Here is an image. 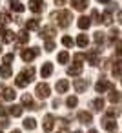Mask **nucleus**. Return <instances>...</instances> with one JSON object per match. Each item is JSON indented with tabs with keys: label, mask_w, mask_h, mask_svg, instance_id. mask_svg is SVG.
<instances>
[{
	"label": "nucleus",
	"mask_w": 122,
	"mask_h": 133,
	"mask_svg": "<svg viewBox=\"0 0 122 133\" xmlns=\"http://www.w3.org/2000/svg\"><path fill=\"white\" fill-rule=\"evenodd\" d=\"M51 18L57 20V24H58L60 28H67V26L71 24V20H73V15H71V11H67V9H60V11L53 13Z\"/></svg>",
	"instance_id": "1"
},
{
	"label": "nucleus",
	"mask_w": 122,
	"mask_h": 133,
	"mask_svg": "<svg viewBox=\"0 0 122 133\" xmlns=\"http://www.w3.org/2000/svg\"><path fill=\"white\" fill-rule=\"evenodd\" d=\"M35 93H37V97L38 98H48L49 95H51V88H49V84H46V82H40V84H37V89H35Z\"/></svg>",
	"instance_id": "2"
},
{
	"label": "nucleus",
	"mask_w": 122,
	"mask_h": 133,
	"mask_svg": "<svg viewBox=\"0 0 122 133\" xmlns=\"http://www.w3.org/2000/svg\"><path fill=\"white\" fill-rule=\"evenodd\" d=\"M40 53V49L38 48H29V49H22V60L24 62H31L37 55Z\"/></svg>",
	"instance_id": "3"
},
{
	"label": "nucleus",
	"mask_w": 122,
	"mask_h": 133,
	"mask_svg": "<svg viewBox=\"0 0 122 133\" xmlns=\"http://www.w3.org/2000/svg\"><path fill=\"white\" fill-rule=\"evenodd\" d=\"M29 9L33 13H42L46 9V4H44V0H29Z\"/></svg>",
	"instance_id": "4"
},
{
	"label": "nucleus",
	"mask_w": 122,
	"mask_h": 133,
	"mask_svg": "<svg viewBox=\"0 0 122 133\" xmlns=\"http://www.w3.org/2000/svg\"><path fill=\"white\" fill-rule=\"evenodd\" d=\"M95 89H97V93H104L106 89H113V84H111L109 80H106V78H100V80L95 84Z\"/></svg>",
	"instance_id": "5"
},
{
	"label": "nucleus",
	"mask_w": 122,
	"mask_h": 133,
	"mask_svg": "<svg viewBox=\"0 0 122 133\" xmlns=\"http://www.w3.org/2000/svg\"><path fill=\"white\" fill-rule=\"evenodd\" d=\"M98 53H100V51H98V48H95V49H91V51H87V53H86V58L89 60V64H91V66H97V64H98Z\"/></svg>",
	"instance_id": "6"
},
{
	"label": "nucleus",
	"mask_w": 122,
	"mask_h": 133,
	"mask_svg": "<svg viewBox=\"0 0 122 133\" xmlns=\"http://www.w3.org/2000/svg\"><path fill=\"white\" fill-rule=\"evenodd\" d=\"M42 128H44V131H53V128H55V117L53 115H46L44 117V124H42Z\"/></svg>",
	"instance_id": "7"
},
{
	"label": "nucleus",
	"mask_w": 122,
	"mask_h": 133,
	"mask_svg": "<svg viewBox=\"0 0 122 133\" xmlns=\"http://www.w3.org/2000/svg\"><path fill=\"white\" fill-rule=\"evenodd\" d=\"M0 91H2L4 100H15V97H17V91L13 88H0Z\"/></svg>",
	"instance_id": "8"
},
{
	"label": "nucleus",
	"mask_w": 122,
	"mask_h": 133,
	"mask_svg": "<svg viewBox=\"0 0 122 133\" xmlns=\"http://www.w3.org/2000/svg\"><path fill=\"white\" fill-rule=\"evenodd\" d=\"M73 88H75L77 93H84L86 88H87V80H86V78H77V80L73 82Z\"/></svg>",
	"instance_id": "9"
},
{
	"label": "nucleus",
	"mask_w": 122,
	"mask_h": 133,
	"mask_svg": "<svg viewBox=\"0 0 122 133\" xmlns=\"http://www.w3.org/2000/svg\"><path fill=\"white\" fill-rule=\"evenodd\" d=\"M22 106H28V109H37L38 106L33 102V97L29 95V93H24L22 95Z\"/></svg>",
	"instance_id": "10"
},
{
	"label": "nucleus",
	"mask_w": 122,
	"mask_h": 133,
	"mask_svg": "<svg viewBox=\"0 0 122 133\" xmlns=\"http://www.w3.org/2000/svg\"><path fill=\"white\" fill-rule=\"evenodd\" d=\"M55 33H57V29H55L53 26H46V28H42V29H40V37H42V38H46V40H49Z\"/></svg>",
	"instance_id": "11"
},
{
	"label": "nucleus",
	"mask_w": 122,
	"mask_h": 133,
	"mask_svg": "<svg viewBox=\"0 0 122 133\" xmlns=\"http://www.w3.org/2000/svg\"><path fill=\"white\" fill-rule=\"evenodd\" d=\"M102 126H104V129L109 131V133H115V131H117V122H115L113 118H104Z\"/></svg>",
	"instance_id": "12"
},
{
	"label": "nucleus",
	"mask_w": 122,
	"mask_h": 133,
	"mask_svg": "<svg viewBox=\"0 0 122 133\" xmlns=\"http://www.w3.org/2000/svg\"><path fill=\"white\" fill-rule=\"evenodd\" d=\"M71 6H73L77 11H84V9L89 6V0H71Z\"/></svg>",
	"instance_id": "13"
},
{
	"label": "nucleus",
	"mask_w": 122,
	"mask_h": 133,
	"mask_svg": "<svg viewBox=\"0 0 122 133\" xmlns=\"http://www.w3.org/2000/svg\"><path fill=\"white\" fill-rule=\"evenodd\" d=\"M51 73H53V64H51V62L42 64V68H40V75H42V78H48Z\"/></svg>",
	"instance_id": "14"
},
{
	"label": "nucleus",
	"mask_w": 122,
	"mask_h": 133,
	"mask_svg": "<svg viewBox=\"0 0 122 133\" xmlns=\"http://www.w3.org/2000/svg\"><path fill=\"white\" fill-rule=\"evenodd\" d=\"M15 40H17V44H18V46H22V44H28V42H29V35H28V31H18Z\"/></svg>",
	"instance_id": "15"
},
{
	"label": "nucleus",
	"mask_w": 122,
	"mask_h": 133,
	"mask_svg": "<svg viewBox=\"0 0 122 133\" xmlns=\"http://www.w3.org/2000/svg\"><path fill=\"white\" fill-rule=\"evenodd\" d=\"M9 9H13V11H17V13H22L26 8H24V4L22 2H18V0H9Z\"/></svg>",
	"instance_id": "16"
},
{
	"label": "nucleus",
	"mask_w": 122,
	"mask_h": 133,
	"mask_svg": "<svg viewBox=\"0 0 122 133\" xmlns=\"http://www.w3.org/2000/svg\"><path fill=\"white\" fill-rule=\"evenodd\" d=\"M20 75H22L28 82H33V77H35V68H33V66H29V68H26Z\"/></svg>",
	"instance_id": "17"
},
{
	"label": "nucleus",
	"mask_w": 122,
	"mask_h": 133,
	"mask_svg": "<svg viewBox=\"0 0 122 133\" xmlns=\"http://www.w3.org/2000/svg\"><path fill=\"white\" fill-rule=\"evenodd\" d=\"M57 93H66L67 91V88H69V80H66V78H62V80H58L57 82Z\"/></svg>",
	"instance_id": "18"
},
{
	"label": "nucleus",
	"mask_w": 122,
	"mask_h": 133,
	"mask_svg": "<svg viewBox=\"0 0 122 133\" xmlns=\"http://www.w3.org/2000/svg\"><path fill=\"white\" fill-rule=\"evenodd\" d=\"M107 98H109V102L111 104H117V102H120L122 100V97H120V93L113 88V89H109V95H107Z\"/></svg>",
	"instance_id": "19"
},
{
	"label": "nucleus",
	"mask_w": 122,
	"mask_h": 133,
	"mask_svg": "<svg viewBox=\"0 0 122 133\" xmlns=\"http://www.w3.org/2000/svg\"><path fill=\"white\" fill-rule=\"evenodd\" d=\"M82 73V64H73L71 68H67V75L71 77H78Z\"/></svg>",
	"instance_id": "20"
},
{
	"label": "nucleus",
	"mask_w": 122,
	"mask_h": 133,
	"mask_svg": "<svg viewBox=\"0 0 122 133\" xmlns=\"http://www.w3.org/2000/svg\"><path fill=\"white\" fill-rule=\"evenodd\" d=\"M78 120H80L82 124H91V122H93V117H91V113H87V111H80V113H78Z\"/></svg>",
	"instance_id": "21"
},
{
	"label": "nucleus",
	"mask_w": 122,
	"mask_h": 133,
	"mask_svg": "<svg viewBox=\"0 0 122 133\" xmlns=\"http://www.w3.org/2000/svg\"><path fill=\"white\" fill-rule=\"evenodd\" d=\"M0 75H2V78H9V77L13 75V69H11V66H8V64L0 66Z\"/></svg>",
	"instance_id": "22"
},
{
	"label": "nucleus",
	"mask_w": 122,
	"mask_h": 133,
	"mask_svg": "<svg viewBox=\"0 0 122 133\" xmlns=\"http://www.w3.org/2000/svg\"><path fill=\"white\" fill-rule=\"evenodd\" d=\"M77 26H78L80 29H87V28L91 26V18H87V17H80L78 22H77Z\"/></svg>",
	"instance_id": "23"
},
{
	"label": "nucleus",
	"mask_w": 122,
	"mask_h": 133,
	"mask_svg": "<svg viewBox=\"0 0 122 133\" xmlns=\"http://www.w3.org/2000/svg\"><path fill=\"white\" fill-rule=\"evenodd\" d=\"M15 38H17V33H13V31H6V33L2 35V42H4V44H11Z\"/></svg>",
	"instance_id": "24"
},
{
	"label": "nucleus",
	"mask_w": 122,
	"mask_h": 133,
	"mask_svg": "<svg viewBox=\"0 0 122 133\" xmlns=\"http://www.w3.org/2000/svg\"><path fill=\"white\" fill-rule=\"evenodd\" d=\"M106 115H107V118H117V117L120 115V108H117V106H111V108H107Z\"/></svg>",
	"instance_id": "25"
},
{
	"label": "nucleus",
	"mask_w": 122,
	"mask_h": 133,
	"mask_svg": "<svg viewBox=\"0 0 122 133\" xmlns=\"http://www.w3.org/2000/svg\"><path fill=\"white\" fill-rule=\"evenodd\" d=\"M26 28H28V29H31V31L38 29V28H40V22H38V18H29V20L26 22Z\"/></svg>",
	"instance_id": "26"
},
{
	"label": "nucleus",
	"mask_w": 122,
	"mask_h": 133,
	"mask_svg": "<svg viewBox=\"0 0 122 133\" xmlns=\"http://www.w3.org/2000/svg\"><path fill=\"white\" fill-rule=\"evenodd\" d=\"M91 106H93V109H95V111L104 109V98H102V97H97V98L91 102Z\"/></svg>",
	"instance_id": "27"
},
{
	"label": "nucleus",
	"mask_w": 122,
	"mask_h": 133,
	"mask_svg": "<svg viewBox=\"0 0 122 133\" xmlns=\"http://www.w3.org/2000/svg\"><path fill=\"white\" fill-rule=\"evenodd\" d=\"M9 115H13V117H20L22 115V106H18V104H13V106H9Z\"/></svg>",
	"instance_id": "28"
},
{
	"label": "nucleus",
	"mask_w": 122,
	"mask_h": 133,
	"mask_svg": "<svg viewBox=\"0 0 122 133\" xmlns=\"http://www.w3.org/2000/svg\"><path fill=\"white\" fill-rule=\"evenodd\" d=\"M113 75L122 78V60H117V62H115V66H113Z\"/></svg>",
	"instance_id": "29"
},
{
	"label": "nucleus",
	"mask_w": 122,
	"mask_h": 133,
	"mask_svg": "<svg viewBox=\"0 0 122 133\" xmlns=\"http://www.w3.org/2000/svg\"><path fill=\"white\" fill-rule=\"evenodd\" d=\"M77 44H78L80 48H87V44H89V38H87L86 35H78V38H77Z\"/></svg>",
	"instance_id": "30"
},
{
	"label": "nucleus",
	"mask_w": 122,
	"mask_h": 133,
	"mask_svg": "<svg viewBox=\"0 0 122 133\" xmlns=\"http://www.w3.org/2000/svg\"><path fill=\"white\" fill-rule=\"evenodd\" d=\"M24 128H26V129H35V128H37V120L31 118V117L26 118V120H24Z\"/></svg>",
	"instance_id": "31"
},
{
	"label": "nucleus",
	"mask_w": 122,
	"mask_h": 133,
	"mask_svg": "<svg viewBox=\"0 0 122 133\" xmlns=\"http://www.w3.org/2000/svg\"><path fill=\"white\" fill-rule=\"evenodd\" d=\"M102 24H106V26H111V22H113V17H111V13L109 11H106L104 15H102V20H100Z\"/></svg>",
	"instance_id": "32"
},
{
	"label": "nucleus",
	"mask_w": 122,
	"mask_h": 133,
	"mask_svg": "<svg viewBox=\"0 0 122 133\" xmlns=\"http://www.w3.org/2000/svg\"><path fill=\"white\" fill-rule=\"evenodd\" d=\"M93 40H95V44L98 46V44H102L104 42V33L102 31H97L95 35H93Z\"/></svg>",
	"instance_id": "33"
},
{
	"label": "nucleus",
	"mask_w": 122,
	"mask_h": 133,
	"mask_svg": "<svg viewBox=\"0 0 122 133\" xmlns=\"http://www.w3.org/2000/svg\"><path fill=\"white\" fill-rule=\"evenodd\" d=\"M57 58H58V62H60V64H66V62L69 60V53H67V51H62V53H58V57H57Z\"/></svg>",
	"instance_id": "34"
},
{
	"label": "nucleus",
	"mask_w": 122,
	"mask_h": 133,
	"mask_svg": "<svg viewBox=\"0 0 122 133\" xmlns=\"http://www.w3.org/2000/svg\"><path fill=\"white\" fill-rule=\"evenodd\" d=\"M62 44H64L66 48H71V46L75 44V40H73V38H71L69 35H66V37H62Z\"/></svg>",
	"instance_id": "35"
},
{
	"label": "nucleus",
	"mask_w": 122,
	"mask_h": 133,
	"mask_svg": "<svg viewBox=\"0 0 122 133\" xmlns=\"http://www.w3.org/2000/svg\"><path fill=\"white\" fill-rule=\"evenodd\" d=\"M66 104H67L69 108H75V106L78 104V98H77V97H67V98H66Z\"/></svg>",
	"instance_id": "36"
},
{
	"label": "nucleus",
	"mask_w": 122,
	"mask_h": 133,
	"mask_svg": "<svg viewBox=\"0 0 122 133\" xmlns=\"http://www.w3.org/2000/svg\"><path fill=\"white\" fill-rule=\"evenodd\" d=\"M91 22L100 24V15H98V11H97V9H93V11H91Z\"/></svg>",
	"instance_id": "37"
},
{
	"label": "nucleus",
	"mask_w": 122,
	"mask_h": 133,
	"mask_svg": "<svg viewBox=\"0 0 122 133\" xmlns=\"http://www.w3.org/2000/svg\"><path fill=\"white\" fill-rule=\"evenodd\" d=\"M44 49H46L48 53H51V51L55 49V42H53V40H46V46H44Z\"/></svg>",
	"instance_id": "38"
},
{
	"label": "nucleus",
	"mask_w": 122,
	"mask_h": 133,
	"mask_svg": "<svg viewBox=\"0 0 122 133\" xmlns=\"http://www.w3.org/2000/svg\"><path fill=\"white\" fill-rule=\"evenodd\" d=\"M118 38V29H111L109 31V42H115Z\"/></svg>",
	"instance_id": "39"
},
{
	"label": "nucleus",
	"mask_w": 122,
	"mask_h": 133,
	"mask_svg": "<svg viewBox=\"0 0 122 133\" xmlns=\"http://www.w3.org/2000/svg\"><path fill=\"white\" fill-rule=\"evenodd\" d=\"M9 20H11V18H9V15H8V13H0V24H2V26H4V24H8Z\"/></svg>",
	"instance_id": "40"
},
{
	"label": "nucleus",
	"mask_w": 122,
	"mask_h": 133,
	"mask_svg": "<svg viewBox=\"0 0 122 133\" xmlns=\"http://www.w3.org/2000/svg\"><path fill=\"white\" fill-rule=\"evenodd\" d=\"M13 60H15V55H13V53L4 55V64H8V66H9V62H13Z\"/></svg>",
	"instance_id": "41"
},
{
	"label": "nucleus",
	"mask_w": 122,
	"mask_h": 133,
	"mask_svg": "<svg viewBox=\"0 0 122 133\" xmlns=\"http://www.w3.org/2000/svg\"><path fill=\"white\" fill-rule=\"evenodd\" d=\"M75 64H78V62H82L84 58H86V53H75Z\"/></svg>",
	"instance_id": "42"
},
{
	"label": "nucleus",
	"mask_w": 122,
	"mask_h": 133,
	"mask_svg": "<svg viewBox=\"0 0 122 133\" xmlns=\"http://www.w3.org/2000/svg\"><path fill=\"white\" fill-rule=\"evenodd\" d=\"M115 49H117V53L122 57V40H118V42H117V48H115Z\"/></svg>",
	"instance_id": "43"
},
{
	"label": "nucleus",
	"mask_w": 122,
	"mask_h": 133,
	"mask_svg": "<svg viewBox=\"0 0 122 133\" xmlns=\"http://www.w3.org/2000/svg\"><path fill=\"white\" fill-rule=\"evenodd\" d=\"M64 2H66V0H55V4H57V6H64Z\"/></svg>",
	"instance_id": "44"
},
{
	"label": "nucleus",
	"mask_w": 122,
	"mask_h": 133,
	"mask_svg": "<svg viewBox=\"0 0 122 133\" xmlns=\"http://www.w3.org/2000/svg\"><path fill=\"white\" fill-rule=\"evenodd\" d=\"M4 33H6V29H4V26H2V24H0V35H4Z\"/></svg>",
	"instance_id": "45"
},
{
	"label": "nucleus",
	"mask_w": 122,
	"mask_h": 133,
	"mask_svg": "<svg viewBox=\"0 0 122 133\" xmlns=\"http://www.w3.org/2000/svg\"><path fill=\"white\" fill-rule=\"evenodd\" d=\"M98 2H102V4H109L111 0H98Z\"/></svg>",
	"instance_id": "46"
},
{
	"label": "nucleus",
	"mask_w": 122,
	"mask_h": 133,
	"mask_svg": "<svg viewBox=\"0 0 122 133\" xmlns=\"http://www.w3.org/2000/svg\"><path fill=\"white\" fill-rule=\"evenodd\" d=\"M11 133H20V129H13V131H11Z\"/></svg>",
	"instance_id": "47"
},
{
	"label": "nucleus",
	"mask_w": 122,
	"mask_h": 133,
	"mask_svg": "<svg viewBox=\"0 0 122 133\" xmlns=\"http://www.w3.org/2000/svg\"><path fill=\"white\" fill-rule=\"evenodd\" d=\"M89 133H97V129H91V131H89Z\"/></svg>",
	"instance_id": "48"
},
{
	"label": "nucleus",
	"mask_w": 122,
	"mask_h": 133,
	"mask_svg": "<svg viewBox=\"0 0 122 133\" xmlns=\"http://www.w3.org/2000/svg\"><path fill=\"white\" fill-rule=\"evenodd\" d=\"M73 133H82V131H73Z\"/></svg>",
	"instance_id": "49"
},
{
	"label": "nucleus",
	"mask_w": 122,
	"mask_h": 133,
	"mask_svg": "<svg viewBox=\"0 0 122 133\" xmlns=\"http://www.w3.org/2000/svg\"><path fill=\"white\" fill-rule=\"evenodd\" d=\"M0 53H2V46H0Z\"/></svg>",
	"instance_id": "50"
},
{
	"label": "nucleus",
	"mask_w": 122,
	"mask_h": 133,
	"mask_svg": "<svg viewBox=\"0 0 122 133\" xmlns=\"http://www.w3.org/2000/svg\"><path fill=\"white\" fill-rule=\"evenodd\" d=\"M0 133H2V131H0Z\"/></svg>",
	"instance_id": "51"
}]
</instances>
